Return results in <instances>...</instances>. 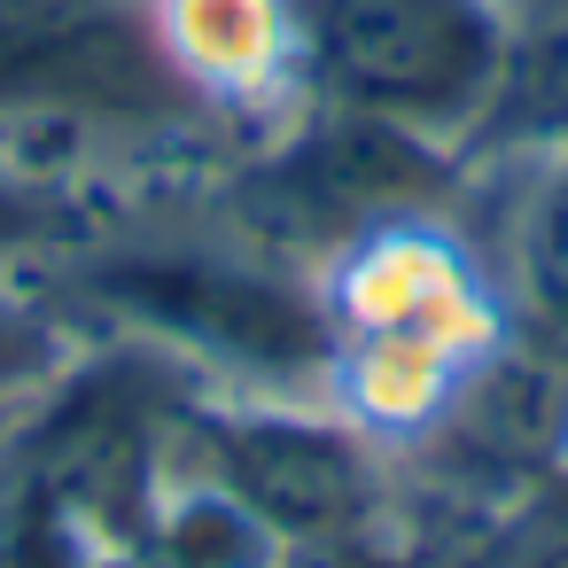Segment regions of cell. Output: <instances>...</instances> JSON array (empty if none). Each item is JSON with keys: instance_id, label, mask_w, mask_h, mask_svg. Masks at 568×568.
<instances>
[{"instance_id": "1", "label": "cell", "mask_w": 568, "mask_h": 568, "mask_svg": "<svg viewBox=\"0 0 568 568\" xmlns=\"http://www.w3.org/2000/svg\"><path fill=\"white\" fill-rule=\"evenodd\" d=\"M32 288L79 327V343L141 351L211 397H320L335 366V320L320 265L250 234L211 180L125 195L87 242L32 265Z\"/></svg>"}, {"instance_id": "2", "label": "cell", "mask_w": 568, "mask_h": 568, "mask_svg": "<svg viewBox=\"0 0 568 568\" xmlns=\"http://www.w3.org/2000/svg\"><path fill=\"white\" fill-rule=\"evenodd\" d=\"M250 141L156 48L149 0H0V164L94 195L203 187Z\"/></svg>"}, {"instance_id": "3", "label": "cell", "mask_w": 568, "mask_h": 568, "mask_svg": "<svg viewBox=\"0 0 568 568\" xmlns=\"http://www.w3.org/2000/svg\"><path fill=\"white\" fill-rule=\"evenodd\" d=\"M288 17L312 102L467 156L514 32L498 0H288Z\"/></svg>"}, {"instance_id": "4", "label": "cell", "mask_w": 568, "mask_h": 568, "mask_svg": "<svg viewBox=\"0 0 568 568\" xmlns=\"http://www.w3.org/2000/svg\"><path fill=\"white\" fill-rule=\"evenodd\" d=\"M172 444L203 483L250 506L281 545L374 529L397 506V452L320 397H211L172 405Z\"/></svg>"}, {"instance_id": "5", "label": "cell", "mask_w": 568, "mask_h": 568, "mask_svg": "<svg viewBox=\"0 0 568 568\" xmlns=\"http://www.w3.org/2000/svg\"><path fill=\"white\" fill-rule=\"evenodd\" d=\"M149 24L180 87L250 149L312 102L288 0H149Z\"/></svg>"}, {"instance_id": "6", "label": "cell", "mask_w": 568, "mask_h": 568, "mask_svg": "<svg viewBox=\"0 0 568 568\" xmlns=\"http://www.w3.org/2000/svg\"><path fill=\"white\" fill-rule=\"evenodd\" d=\"M498 219L490 234H475L498 312H506V343H521L529 358H545L568 382V149L560 156H521V164H483L467 172Z\"/></svg>"}, {"instance_id": "7", "label": "cell", "mask_w": 568, "mask_h": 568, "mask_svg": "<svg viewBox=\"0 0 568 568\" xmlns=\"http://www.w3.org/2000/svg\"><path fill=\"white\" fill-rule=\"evenodd\" d=\"M568 149V17L560 24H514L498 87L467 133V172L483 164H521V156H560Z\"/></svg>"}, {"instance_id": "8", "label": "cell", "mask_w": 568, "mask_h": 568, "mask_svg": "<svg viewBox=\"0 0 568 568\" xmlns=\"http://www.w3.org/2000/svg\"><path fill=\"white\" fill-rule=\"evenodd\" d=\"M125 195H94L79 180L55 172H24V164H0V273H32L48 257H63L71 242H87Z\"/></svg>"}, {"instance_id": "9", "label": "cell", "mask_w": 568, "mask_h": 568, "mask_svg": "<svg viewBox=\"0 0 568 568\" xmlns=\"http://www.w3.org/2000/svg\"><path fill=\"white\" fill-rule=\"evenodd\" d=\"M87 358L79 327L32 288V273H0V413L40 405Z\"/></svg>"}, {"instance_id": "10", "label": "cell", "mask_w": 568, "mask_h": 568, "mask_svg": "<svg viewBox=\"0 0 568 568\" xmlns=\"http://www.w3.org/2000/svg\"><path fill=\"white\" fill-rule=\"evenodd\" d=\"M273 568H405V552L382 545V521H374V529H343V537H296L273 552Z\"/></svg>"}, {"instance_id": "11", "label": "cell", "mask_w": 568, "mask_h": 568, "mask_svg": "<svg viewBox=\"0 0 568 568\" xmlns=\"http://www.w3.org/2000/svg\"><path fill=\"white\" fill-rule=\"evenodd\" d=\"M506 24H560L568 17V0H498Z\"/></svg>"}, {"instance_id": "12", "label": "cell", "mask_w": 568, "mask_h": 568, "mask_svg": "<svg viewBox=\"0 0 568 568\" xmlns=\"http://www.w3.org/2000/svg\"><path fill=\"white\" fill-rule=\"evenodd\" d=\"M24 413H32V405H17V413H0V436H9V428H17V420H24Z\"/></svg>"}]
</instances>
